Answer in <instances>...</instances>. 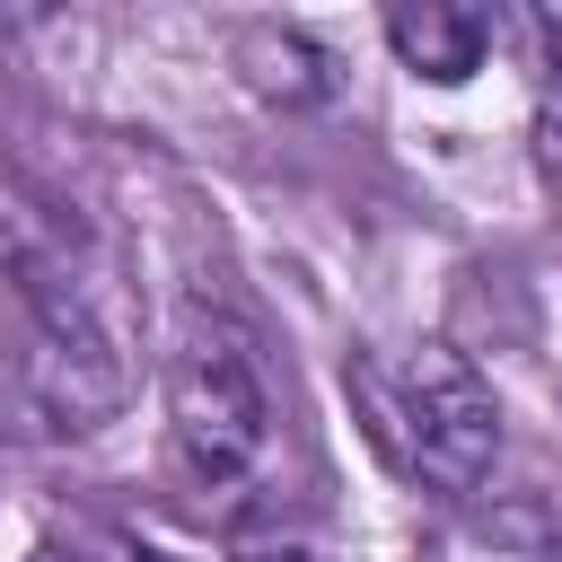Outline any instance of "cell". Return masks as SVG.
I'll return each mask as SVG.
<instances>
[{"label":"cell","instance_id":"obj_1","mask_svg":"<svg viewBox=\"0 0 562 562\" xmlns=\"http://www.w3.org/2000/svg\"><path fill=\"white\" fill-rule=\"evenodd\" d=\"M272 448V378L228 307H193L167 351V457L193 492H228Z\"/></svg>","mask_w":562,"mask_h":562},{"label":"cell","instance_id":"obj_2","mask_svg":"<svg viewBox=\"0 0 562 562\" xmlns=\"http://www.w3.org/2000/svg\"><path fill=\"white\" fill-rule=\"evenodd\" d=\"M360 404L378 413V439L395 448V465L422 474L430 492H474L501 457V404L483 369L448 342H413L386 369H369Z\"/></svg>","mask_w":562,"mask_h":562},{"label":"cell","instance_id":"obj_3","mask_svg":"<svg viewBox=\"0 0 562 562\" xmlns=\"http://www.w3.org/2000/svg\"><path fill=\"white\" fill-rule=\"evenodd\" d=\"M378 18H386L395 61L422 79H465L492 53V18L474 0H378Z\"/></svg>","mask_w":562,"mask_h":562},{"label":"cell","instance_id":"obj_4","mask_svg":"<svg viewBox=\"0 0 562 562\" xmlns=\"http://www.w3.org/2000/svg\"><path fill=\"white\" fill-rule=\"evenodd\" d=\"M536 167H544V184L562 193V53H553L544 97H536Z\"/></svg>","mask_w":562,"mask_h":562},{"label":"cell","instance_id":"obj_5","mask_svg":"<svg viewBox=\"0 0 562 562\" xmlns=\"http://www.w3.org/2000/svg\"><path fill=\"white\" fill-rule=\"evenodd\" d=\"M26 562H158V553H140V544H97V536H53V544H35Z\"/></svg>","mask_w":562,"mask_h":562},{"label":"cell","instance_id":"obj_6","mask_svg":"<svg viewBox=\"0 0 562 562\" xmlns=\"http://www.w3.org/2000/svg\"><path fill=\"white\" fill-rule=\"evenodd\" d=\"M61 0H0V35H26V26H44Z\"/></svg>","mask_w":562,"mask_h":562},{"label":"cell","instance_id":"obj_7","mask_svg":"<svg viewBox=\"0 0 562 562\" xmlns=\"http://www.w3.org/2000/svg\"><path fill=\"white\" fill-rule=\"evenodd\" d=\"M228 562H316L307 544H246V553H228Z\"/></svg>","mask_w":562,"mask_h":562}]
</instances>
